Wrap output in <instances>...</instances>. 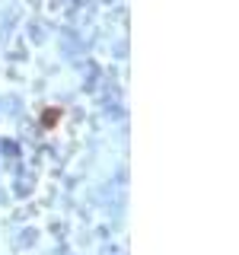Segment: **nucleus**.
I'll return each instance as SVG.
<instances>
[{
	"label": "nucleus",
	"mask_w": 239,
	"mask_h": 255,
	"mask_svg": "<svg viewBox=\"0 0 239 255\" xmlns=\"http://www.w3.org/2000/svg\"><path fill=\"white\" fill-rule=\"evenodd\" d=\"M58 122H61V109H45L42 112V128H45V131H48V128H54Z\"/></svg>",
	"instance_id": "obj_1"
}]
</instances>
